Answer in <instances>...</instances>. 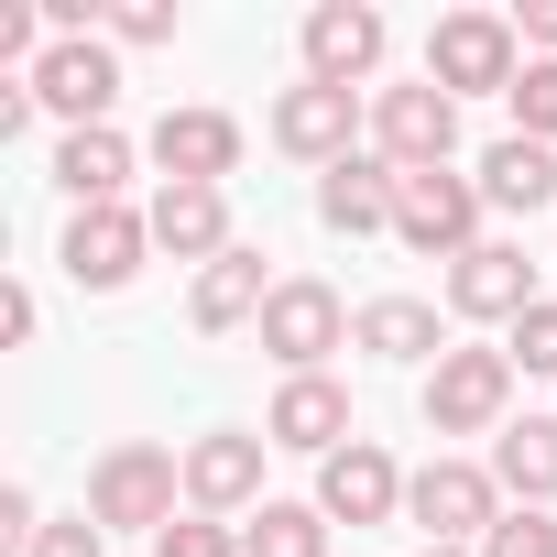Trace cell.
Returning a JSON list of instances; mask_svg holds the SVG:
<instances>
[{
    "instance_id": "obj_4",
    "label": "cell",
    "mask_w": 557,
    "mask_h": 557,
    "mask_svg": "<svg viewBox=\"0 0 557 557\" xmlns=\"http://www.w3.org/2000/svg\"><path fill=\"white\" fill-rule=\"evenodd\" d=\"M350 318H361V307L329 285V273H285L251 339H262V361H273V372L296 383V372H329V350H350Z\"/></svg>"
},
{
    "instance_id": "obj_6",
    "label": "cell",
    "mask_w": 557,
    "mask_h": 557,
    "mask_svg": "<svg viewBox=\"0 0 557 557\" xmlns=\"http://www.w3.org/2000/svg\"><path fill=\"white\" fill-rule=\"evenodd\" d=\"M481 219H492V208H481V175H470V164H416V175L394 186V240L426 251V262L481 251V240H492Z\"/></svg>"
},
{
    "instance_id": "obj_3",
    "label": "cell",
    "mask_w": 557,
    "mask_h": 557,
    "mask_svg": "<svg viewBox=\"0 0 557 557\" xmlns=\"http://www.w3.org/2000/svg\"><path fill=\"white\" fill-rule=\"evenodd\" d=\"M262 143L329 175V164L372 153V99H361V88H318V77H296V88H273V110H262Z\"/></svg>"
},
{
    "instance_id": "obj_17",
    "label": "cell",
    "mask_w": 557,
    "mask_h": 557,
    "mask_svg": "<svg viewBox=\"0 0 557 557\" xmlns=\"http://www.w3.org/2000/svg\"><path fill=\"white\" fill-rule=\"evenodd\" d=\"M350 350L361 361H394V372H437L459 339H448V307H426V296H361Z\"/></svg>"
},
{
    "instance_id": "obj_1",
    "label": "cell",
    "mask_w": 557,
    "mask_h": 557,
    "mask_svg": "<svg viewBox=\"0 0 557 557\" xmlns=\"http://www.w3.org/2000/svg\"><path fill=\"white\" fill-rule=\"evenodd\" d=\"M175 513H186V448H153V437L99 448V470H88V524L99 535H164Z\"/></svg>"
},
{
    "instance_id": "obj_15",
    "label": "cell",
    "mask_w": 557,
    "mask_h": 557,
    "mask_svg": "<svg viewBox=\"0 0 557 557\" xmlns=\"http://www.w3.org/2000/svg\"><path fill=\"white\" fill-rule=\"evenodd\" d=\"M34 99H45L66 132H99V121L121 110V45H110V34L45 45V66H34Z\"/></svg>"
},
{
    "instance_id": "obj_2",
    "label": "cell",
    "mask_w": 557,
    "mask_h": 557,
    "mask_svg": "<svg viewBox=\"0 0 557 557\" xmlns=\"http://www.w3.org/2000/svg\"><path fill=\"white\" fill-rule=\"evenodd\" d=\"M513 383H524V372H513L492 339H459V350L416 383V416H426L437 448H448V437H503V426H513Z\"/></svg>"
},
{
    "instance_id": "obj_5",
    "label": "cell",
    "mask_w": 557,
    "mask_h": 557,
    "mask_svg": "<svg viewBox=\"0 0 557 557\" xmlns=\"http://www.w3.org/2000/svg\"><path fill=\"white\" fill-rule=\"evenodd\" d=\"M426 77H437L448 99H513V77H524L513 12H437V23H426Z\"/></svg>"
},
{
    "instance_id": "obj_26",
    "label": "cell",
    "mask_w": 557,
    "mask_h": 557,
    "mask_svg": "<svg viewBox=\"0 0 557 557\" xmlns=\"http://www.w3.org/2000/svg\"><path fill=\"white\" fill-rule=\"evenodd\" d=\"M503 361H513V372H535V383H557V296H535V307L503 329Z\"/></svg>"
},
{
    "instance_id": "obj_24",
    "label": "cell",
    "mask_w": 557,
    "mask_h": 557,
    "mask_svg": "<svg viewBox=\"0 0 557 557\" xmlns=\"http://www.w3.org/2000/svg\"><path fill=\"white\" fill-rule=\"evenodd\" d=\"M329 535H339V524H329L318 503H262V513L240 524V557H329Z\"/></svg>"
},
{
    "instance_id": "obj_30",
    "label": "cell",
    "mask_w": 557,
    "mask_h": 557,
    "mask_svg": "<svg viewBox=\"0 0 557 557\" xmlns=\"http://www.w3.org/2000/svg\"><path fill=\"white\" fill-rule=\"evenodd\" d=\"M34 557H110V535H99V524H88V503H77V513H45Z\"/></svg>"
},
{
    "instance_id": "obj_23",
    "label": "cell",
    "mask_w": 557,
    "mask_h": 557,
    "mask_svg": "<svg viewBox=\"0 0 557 557\" xmlns=\"http://www.w3.org/2000/svg\"><path fill=\"white\" fill-rule=\"evenodd\" d=\"M492 481H503V503H546L557 513V416H513L492 437Z\"/></svg>"
},
{
    "instance_id": "obj_14",
    "label": "cell",
    "mask_w": 557,
    "mask_h": 557,
    "mask_svg": "<svg viewBox=\"0 0 557 557\" xmlns=\"http://www.w3.org/2000/svg\"><path fill=\"white\" fill-rule=\"evenodd\" d=\"M55 262H66V285H77V296H121L132 273L153 262V219H143V208H77Z\"/></svg>"
},
{
    "instance_id": "obj_31",
    "label": "cell",
    "mask_w": 557,
    "mask_h": 557,
    "mask_svg": "<svg viewBox=\"0 0 557 557\" xmlns=\"http://www.w3.org/2000/svg\"><path fill=\"white\" fill-rule=\"evenodd\" d=\"M34 535H45V503L23 481H0V557H34Z\"/></svg>"
},
{
    "instance_id": "obj_11",
    "label": "cell",
    "mask_w": 557,
    "mask_h": 557,
    "mask_svg": "<svg viewBox=\"0 0 557 557\" xmlns=\"http://www.w3.org/2000/svg\"><path fill=\"white\" fill-rule=\"evenodd\" d=\"M240 110H208V99H186V110H164L153 132H143V164L164 175V186H230L240 175Z\"/></svg>"
},
{
    "instance_id": "obj_12",
    "label": "cell",
    "mask_w": 557,
    "mask_h": 557,
    "mask_svg": "<svg viewBox=\"0 0 557 557\" xmlns=\"http://www.w3.org/2000/svg\"><path fill=\"white\" fill-rule=\"evenodd\" d=\"M546 285H535V262H524V240H481V251H459L448 262V329H513L524 307H535Z\"/></svg>"
},
{
    "instance_id": "obj_21",
    "label": "cell",
    "mask_w": 557,
    "mask_h": 557,
    "mask_svg": "<svg viewBox=\"0 0 557 557\" xmlns=\"http://www.w3.org/2000/svg\"><path fill=\"white\" fill-rule=\"evenodd\" d=\"M394 164L383 153H350V164H329L318 175V230H339V240H394Z\"/></svg>"
},
{
    "instance_id": "obj_33",
    "label": "cell",
    "mask_w": 557,
    "mask_h": 557,
    "mask_svg": "<svg viewBox=\"0 0 557 557\" xmlns=\"http://www.w3.org/2000/svg\"><path fill=\"white\" fill-rule=\"evenodd\" d=\"M416 557H481V546H416Z\"/></svg>"
},
{
    "instance_id": "obj_28",
    "label": "cell",
    "mask_w": 557,
    "mask_h": 557,
    "mask_svg": "<svg viewBox=\"0 0 557 557\" xmlns=\"http://www.w3.org/2000/svg\"><path fill=\"white\" fill-rule=\"evenodd\" d=\"M153 557H240V524H219V513H175V524L153 535Z\"/></svg>"
},
{
    "instance_id": "obj_13",
    "label": "cell",
    "mask_w": 557,
    "mask_h": 557,
    "mask_svg": "<svg viewBox=\"0 0 557 557\" xmlns=\"http://www.w3.org/2000/svg\"><path fill=\"white\" fill-rule=\"evenodd\" d=\"M405 481H416V470H405L383 437H350L339 459H318V492H307V503H318L329 524H405Z\"/></svg>"
},
{
    "instance_id": "obj_32",
    "label": "cell",
    "mask_w": 557,
    "mask_h": 557,
    "mask_svg": "<svg viewBox=\"0 0 557 557\" xmlns=\"http://www.w3.org/2000/svg\"><path fill=\"white\" fill-rule=\"evenodd\" d=\"M513 34H524L535 55H557V0H524V12H513Z\"/></svg>"
},
{
    "instance_id": "obj_10",
    "label": "cell",
    "mask_w": 557,
    "mask_h": 557,
    "mask_svg": "<svg viewBox=\"0 0 557 557\" xmlns=\"http://www.w3.org/2000/svg\"><path fill=\"white\" fill-rule=\"evenodd\" d=\"M296 55H307L318 88H361V99H372V77H383V55H394V23L372 12V0H318V12L296 23Z\"/></svg>"
},
{
    "instance_id": "obj_29",
    "label": "cell",
    "mask_w": 557,
    "mask_h": 557,
    "mask_svg": "<svg viewBox=\"0 0 557 557\" xmlns=\"http://www.w3.org/2000/svg\"><path fill=\"white\" fill-rule=\"evenodd\" d=\"M99 34H110V45H175V0H121Z\"/></svg>"
},
{
    "instance_id": "obj_16",
    "label": "cell",
    "mask_w": 557,
    "mask_h": 557,
    "mask_svg": "<svg viewBox=\"0 0 557 557\" xmlns=\"http://www.w3.org/2000/svg\"><path fill=\"white\" fill-rule=\"evenodd\" d=\"M262 437H273V448H296V459H339V448L361 437V416H350V383H339V372H296V383H273V405H262Z\"/></svg>"
},
{
    "instance_id": "obj_27",
    "label": "cell",
    "mask_w": 557,
    "mask_h": 557,
    "mask_svg": "<svg viewBox=\"0 0 557 557\" xmlns=\"http://www.w3.org/2000/svg\"><path fill=\"white\" fill-rule=\"evenodd\" d=\"M481 557H557V513H546V503H513V513L481 535Z\"/></svg>"
},
{
    "instance_id": "obj_22",
    "label": "cell",
    "mask_w": 557,
    "mask_h": 557,
    "mask_svg": "<svg viewBox=\"0 0 557 557\" xmlns=\"http://www.w3.org/2000/svg\"><path fill=\"white\" fill-rule=\"evenodd\" d=\"M470 175H481V208H492V219H535V208H557V153L524 143V132H503Z\"/></svg>"
},
{
    "instance_id": "obj_9",
    "label": "cell",
    "mask_w": 557,
    "mask_h": 557,
    "mask_svg": "<svg viewBox=\"0 0 557 557\" xmlns=\"http://www.w3.org/2000/svg\"><path fill=\"white\" fill-rule=\"evenodd\" d=\"M372 153H383L394 175H416V164H459V99H448L437 77H394V88H372Z\"/></svg>"
},
{
    "instance_id": "obj_19",
    "label": "cell",
    "mask_w": 557,
    "mask_h": 557,
    "mask_svg": "<svg viewBox=\"0 0 557 557\" xmlns=\"http://www.w3.org/2000/svg\"><path fill=\"white\" fill-rule=\"evenodd\" d=\"M273 285H285V273H262V251L240 240L230 262H208L197 285H186V329H197V339H240V329H262Z\"/></svg>"
},
{
    "instance_id": "obj_18",
    "label": "cell",
    "mask_w": 557,
    "mask_h": 557,
    "mask_svg": "<svg viewBox=\"0 0 557 557\" xmlns=\"http://www.w3.org/2000/svg\"><path fill=\"white\" fill-rule=\"evenodd\" d=\"M143 219H153V251H175V262H197V273L240 251V230H230V186H153Z\"/></svg>"
},
{
    "instance_id": "obj_20",
    "label": "cell",
    "mask_w": 557,
    "mask_h": 557,
    "mask_svg": "<svg viewBox=\"0 0 557 557\" xmlns=\"http://www.w3.org/2000/svg\"><path fill=\"white\" fill-rule=\"evenodd\" d=\"M132 175H143V143H132L121 121L55 143V186H66V208H132Z\"/></svg>"
},
{
    "instance_id": "obj_25",
    "label": "cell",
    "mask_w": 557,
    "mask_h": 557,
    "mask_svg": "<svg viewBox=\"0 0 557 557\" xmlns=\"http://www.w3.org/2000/svg\"><path fill=\"white\" fill-rule=\"evenodd\" d=\"M503 110H513V132H524V143H546V153H557V55H524V77H513V99H503Z\"/></svg>"
},
{
    "instance_id": "obj_7",
    "label": "cell",
    "mask_w": 557,
    "mask_h": 557,
    "mask_svg": "<svg viewBox=\"0 0 557 557\" xmlns=\"http://www.w3.org/2000/svg\"><path fill=\"white\" fill-rule=\"evenodd\" d=\"M503 513H513V503H503L492 459H459V448H437V459L405 481V524H416L426 546H481Z\"/></svg>"
},
{
    "instance_id": "obj_8",
    "label": "cell",
    "mask_w": 557,
    "mask_h": 557,
    "mask_svg": "<svg viewBox=\"0 0 557 557\" xmlns=\"http://www.w3.org/2000/svg\"><path fill=\"white\" fill-rule=\"evenodd\" d=\"M262 459H273L262 426H197V437H186V513L251 524V513L273 503V492H262Z\"/></svg>"
}]
</instances>
